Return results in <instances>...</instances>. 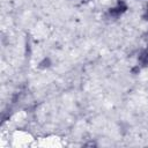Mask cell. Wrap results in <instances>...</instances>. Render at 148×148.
Returning <instances> with one entry per match:
<instances>
[{
	"mask_svg": "<svg viewBox=\"0 0 148 148\" xmlns=\"http://www.w3.org/2000/svg\"><path fill=\"white\" fill-rule=\"evenodd\" d=\"M50 65H51V60H50V58H44V59L39 62V68L44 69V68L50 67Z\"/></svg>",
	"mask_w": 148,
	"mask_h": 148,
	"instance_id": "obj_3",
	"label": "cell"
},
{
	"mask_svg": "<svg viewBox=\"0 0 148 148\" xmlns=\"http://www.w3.org/2000/svg\"><path fill=\"white\" fill-rule=\"evenodd\" d=\"M139 62L142 66H148V51L145 50L139 54Z\"/></svg>",
	"mask_w": 148,
	"mask_h": 148,
	"instance_id": "obj_2",
	"label": "cell"
},
{
	"mask_svg": "<svg viewBox=\"0 0 148 148\" xmlns=\"http://www.w3.org/2000/svg\"><path fill=\"white\" fill-rule=\"evenodd\" d=\"M131 72H132V74H139V72H140V67H139V66H134V67L131 69Z\"/></svg>",
	"mask_w": 148,
	"mask_h": 148,
	"instance_id": "obj_4",
	"label": "cell"
},
{
	"mask_svg": "<svg viewBox=\"0 0 148 148\" xmlns=\"http://www.w3.org/2000/svg\"><path fill=\"white\" fill-rule=\"evenodd\" d=\"M126 10H127V5H126V2H125L124 0H118V1H117V5L108 10L106 17H109V18H117V17H119L120 15H123Z\"/></svg>",
	"mask_w": 148,
	"mask_h": 148,
	"instance_id": "obj_1",
	"label": "cell"
},
{
	"mask_svg": "<svg viewBox=\"0 0 148 148\" xmlns=\"http://www.w3.org/2000/svg\"><path fill=\"white\" fill-rule=\"evenodd\" d=\"M143 18H145V20H147V21H148V9H147V10H146V13H145V14H143Z\"/></svg>",
	"mask_w": 148,
	"mask_h": 148,
	"instance_id": "obj_5",
	"label": "cell"
},
{
	"mask_svg": "<svg viewBox=\"0 0 148 148\" xmlns=\"http://www.w3.org/2000/svg\"><path fill=\"white\" fill-rule=\"evenodd\" d=\"M83 1H87V0H83Z\"/></svg>",
	"mask_w": 148,
	"mask_h": 148,
	"instance_id": "obj_6",
	"label": "cell"
}]
</instances>
